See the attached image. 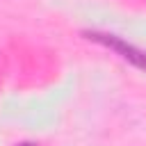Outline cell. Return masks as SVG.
I'll return each instance as SVG.
<instances>
[{
	"label": "cell",
	"instance_id": "1",
	"mask_svg": "<svg viewBox=\"0 0 146 146\" xmlns=\"http://www.w3.org/2000/svg\"><path fill=\"white\" fill-rule=\"evenodd\" d=\"M82 36L98 43V46H103V48H107V50H112L114 55H119L123 62L132 64L135 68L146 71V50H141L139 46L125 41L123 36L112 34V32H100V30H87V32H82Z\"/></svg>",
	"mask_w": 146,
	"mask_h": 146
},
{
	"label": "cell",
	"instance_id": "2",
	"mask_svg": "<svg viewBox=\"0 0 146 146\" xmlns=\"http://www.w3.org/2000/svg\"><path fill=\"white\" fill-rule=\"evenodd\" d=\"M18 146H39V144H36V141H21Z\"/></svg>",
	"mask_w": 146,
	"mask_h": 146
}]
</instances>
